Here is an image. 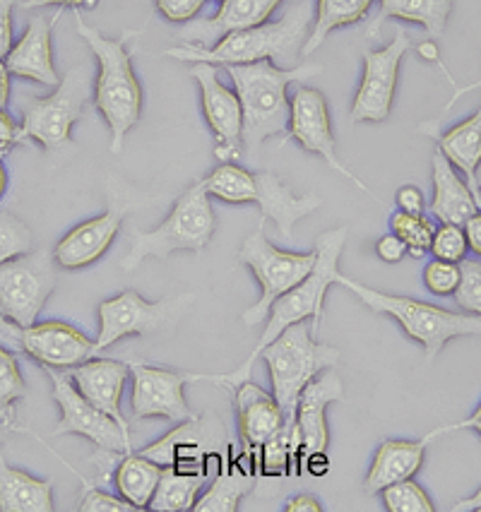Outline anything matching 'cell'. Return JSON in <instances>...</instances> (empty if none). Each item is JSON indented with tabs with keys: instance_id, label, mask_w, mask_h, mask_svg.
<instances>
[{
	"instance_id": "cell-17",
	"label": "cell",
	"mask_w": 481,
	"mask_h": 512,
	"mask_svg": "<svg viewBox=\"0 0 481 512\" xmlns=\"http://www.w3.org/2000/svg\"><path fill=\"white\" fill-rule=\"evenodd\" d=\"M344 400V385L335 366L320 371L306 385L296 409V433H299V464L301 472L316 455H325L330 443L328 407L332 402Z\"/></svg>"
},
{
	"instance_id": "cell-45",
	"label": "cell",
	"mask_w": 481,
	"mask_h": 512,
	"mask_svg": "<svg viewBox=\"0 0 481 512\" xmlns=\"http://www.w3.org/2000/svg\"><path fill=\"white\" fill-rule=\"evenodd\" d=\"M13 8H15V0H0V61H5L10 49L15 46Z\"/></svg>"
},
{
	"instance_id": "cell-38",
	"label": "cell",
	"mask_w": 481,
	"mask_h": 512,
	"mask_svg": "<svg viewBox=\"0 0 481 512\" xmlns=\"http://www.w3.org/2000/svg\"><path fill=\"white\" fill-rule=\"evenodd\" d=\"M380 498H383V505L388 512H433L436 505L429 493L421 488L417 481L405 479L395 481V484L385 486L380 491Z\"/></svg>"
},
{
	"instance_id": "cell-59",
	"label": "cell",
	"mask_w": 481,
	"mask_h": 512,
	"mask_svg": "<svg viewBox=\"0 0 481 512\" xmlns=\"http://www.w3.org/2000/svg\"><path fill=\"white\" fill-rule=\"evenodd\" d=\"M212 3H224V0H212Z\"/></svg>"
},
{
	"instance_id": "cell-46",
	"label": "cell",
	"mask_w": 481,
	"mask_h": 512,
	"mask_svg": "<svg viewBox=\"0 0 481 512\" xmlns=\"http://www.w3.org/2000/svg\"><path fill=\"white\" fill-rule=\"evenodd\" d=\"M20 142H25L22 138V128L15 123V118L10 116L8 111L0 109V159L5 157V154H10L15 145H20Z\"/></svg>"
},
{
	"instance_id": "cell-49",
	"label": "cell",
	"mask_w": 481,
	"mask_h": 512,
	"mask_svg": "<svg viewBox=\"0 0 481 512\" xmlns=\"http://www.w3.org/2000/svg\"><path fill=\"white\" fill-rule=\"evenodd\" d=\"M455 431H474V433H479V438H481V402H479V407L474 409L472 416H467V419L457 421V424H448V426L436 428V431H431L426 438L433 440V438L443 436V433H455Z\"/></svg>"
},
{
	"instance_id": "cell-26",
	"label": "cell",
	"mask_w": 481,
	"mask_h": 512,
	"mask_svg": "<svg viewBox=\"0 0 481 512\" xmlns=\"http://www.w3.org/2000/svg\"><path fill=\"white\" fill-rule=\"evenodd\" d=\"M426 445H429V438L421 440H383L380 448L373 455L371 467H368V474L364 479L366 493L383 491L385 486L395 484V481L414 479L417 472L424 464Z\"/></svg>"
},
{
	"instance_id": "cell-27",
	"label": "cell",
	"mask_w": 481,
	"mask_h": 512,
	"mask_svg": "<svg viewBox=\"0 0 481 512\" xmlns=\"http://www.w3.org/2000/svg\"><path fill=\"white\" fill-rule=\"evenodd\" d=\"M477 89H481V77L477 82ZM419 130L421 133H429L431 138L438 142V152H441L443 157L467 178V183L472 186L474 195H477L481 202L479 190L474 186V171H477V166L481 162V106L474 116L453 125V128L445 130V133H441L438 128H424V125H419Z\"/></svg>"
},
{
	"instance_id": "cell-33",
	"label": "cell",
	"mask_w": 481,
	"mask_h": 512,
	"mask_svg": "<svg viewBox=\"0 0 481 512\" xmlns=\"http://www.w3.org/2000/svg\"><path fill=\"white\" fill-rule=\"evenodd\" d=\"M373 3H376V0H316L313 29L308 32L301 58L313 56L335 29L352 27L364 22L368 10L373 8Z\"/></svg>"
},
{
	"instance_id": "cell-35",
	"label": "cell",
	"mask_w": 481,
	"mask_h": 512,
	"mask_svg": "<svg viewBox=\"0 0 481 512\" xmlns=\"http://www.w3.org/2000/svg\"><path fill=\"white\" fill-rule=\"evenodd\" d=\"M210 198H217L227 205H246L253 202L255 174L239 162H219L212 174L203 178Z\"/></svg>"
},
{
	"instance_id": "cell-40",
	"label": "cell",
	"mask_w": 481,
	"mask_h": 512,
	"mask_svg": "<svg viewBox=\"0 0 481 512\" xmlns=\"http://www.w3.org/2000/svg\"><path fill=\"white\" fill-rule=\"evenodd\" d=\"M467 236L460 224H441L433 234L431 250L433 258L448 260V263H462L467 255Z\"/></svg>"
},
{
	"instance_id": "cell-16",
	"label": "cell",
	"mask_w": 481,
	"mask_h": 512,
	"mask_svg": "<svg viewBox=\"0 0 481 512\" xmlns=\"http://www.w3.org/2000/svg\"><path fill=\"white\" fill-rule=\"evenodd\" d=\"M190 77L198 82L203 116L215 135V157L219 162H239L243 157V111L236 89L219 80L217 65L195 63Z\"/></svg>"
},
{
	"instance_id": "cell-21",
	"label": "cell",
	"mask_w": 481,
	"mask_h": 512,
	"mask_svg": "<svg viewBox=\"0 0 481 512\" xmlns=\"http://www.w3.org/2000/svg\"><path fill=\"white\" fill-rule=\"evenodd\" d=\"M282 3L287 0H224L219 3V10L207 20H193L183 25L178 32V39L190 46H203L210 49L219 39H224L231 32L251 29L270 22V17Z\"/></svg>"
},
{
	"instance_id": "cell-5",
	"label": "cell",
	"mask_w": 481,
	"mask_h": 512,
	"mask_svg": "<svg viewBox=\"0 0 481 512\" xmlns=\"http://www.w3.org/2000/svg\"><path fill=\"white\" fill-rule=\"evenodd\" d=\"M344 289L356 294L366 308L373 313L388 315L402 327L407 337L419 342L426 351V359H436L450 339L481 335V318L467 311H448V308L433 306V303L409 299V296L385 294V291L371 289L356 279L342 275L337 279Z\"/></svg>"
},
{
	"instance_id": "cell-24",
	"label": "cell",
	"mask_w": 481,
	"mask_h": 512,
	"mask_svg": "<svg viewBox=\"0 0 481 512\" xmlns=\"http://www.w3.org/2000/svg\"><path fill=\"white\" fill-rule=\"evenodd\" d=\"M253 202L260 207V219L275 222L277 231L284 238H292L294 224L306 219L323 205V198L316 193L296 195L282 178H277L270 171L255 174V195Z\"/></svg>"
},
{
	"instance_id": "cell-28",
	"label": "cell",
	"mask_w": 481,
	"mask_h": 512,
	"mask_svg": "<svg viewBox=\"0 0 481 512\" xmlns=\"http://www.w3.org/2000/svg\"><path fill=\"white\" fill-rule=\"evenodd\" d=\"M53 484L22 472L0 455V512H51Z\"/></svg>"
},
{
	"instance_id": "cell-55",
	"label": "cell",
	"mask_w": 481,
	"mask_h": 512,
	"mask_svg": "<svg viewBox=\"0 0 481 512\" xmlns=\"http://www.w3.org/2000/svg\"><path fill=\"white\" fill-rule=\"evenodd\" d=\"M20 332L15 325H8L5 320H0V342L10 344V347H20Z\"/></svg>"
},
{
	"instance_id": "cell-8",
	"label": "cell",
	"mask_w": 481,
	"mask_h": 512,
	"mask_svg": "<svg viewBox=\"0 0 481 512\" xmlns=\"http://www.w3.org/2000/svg\"><path fill=\"white\" fill-rule=\"evenodd\" d=\"M239 260L251 267L253 277L260 284V299L251 308L241 313V323L246 327H258L265 323L272 303L287 294L296 284H301L311 275L318 263V250L308 253H292V250L277 248L265 234V219H260L258 229L248 234L239 250Z\"/></svg>"
},
{
	"instance_id": "cell-23",
	"label": "cell",
	"mask_w": 481,
	"mask_h": 512,
	"mask_svg": "<svg viewBox=\"0 0 481 512\" xmlns=\"http://www.w3.org/2000/svg\"><path fill=\"white\" fill-rule=\"evenodd\" d=\"M70 378H73L75 388L80 390V395L87 402H92L94 407L102 409L104 414H109L123 431L130 433V424L123 416L121 409V397L126 390V383L130 378V366L128 361H116V359H92L80 363V366L70 368Z\"/></svg>"
},
{
	"instance_id": "cell-9",
	"label": "cell",
	"mask_w": 481,
	"mask_h": 512,
	"mask_svg": "<svg viewBox=\"0 0 481 512\" xmlns=\"http://www.w3.org/2000/svg\"><path fill=\"white\" fill-rule=\"evenodd\" d=\"M94 92L87 68H73L61 77L53 94L29 99L22 116V138L34 140L44 152H63L73 147V125L80 121Z\"/></svg>"
},
{
	"instance_id": "cell-12",
	"label": "cell",
	"mask_w": 481,
	"mask_h": 512,
	"mask_svg": "<svg viewBox=\"0 0 481 512\" xmlns=\"http://www.w3.org/2000/svg\"><path fill=\"white\" fill-rule=\"evenodd\" d=\"M296 142L299 147H304L306 152L318 154L320 159H325V164L330 166L332 171H337L342 178H347L349 183H354L361 193L376 195L371 193V188L361 181L359 176L352 174L340 162L337 157V142L335 135H332V121H330V109H328V99L325 94L316 87H296L292 94V113H289V125H287V135H284V142Z\"/></svg>"
},
{
	"instance_id": "cell-22",
	"label": "cell",
	"mask_w": 481,
	"mask_h": 512,
	"mask_svg": "<svg viewBox=\"0 0 481 512\" xmlns=\"http://www.w3.org/2000/svg\"><path fill=\"white\" fill-rule=\"evenodd\" d=\"M61 13L63 8L56 10L51 17L39 15L29 22L25 34L15 41L8 58H5V68L10 70V75L37 82V85L44 87H58L61 77H58L56 63H53L51 37Z\"/></svg>"
},
{
	"instance_id": "cell-29",
	"label": "cell",
	"mask_w": 481,
	"mask_h": 512,
	"mask_svg": "<svg viewBox=\"0 0 481 512\" xmlns=\"http://www.w3.org/2000/svg\"><path fill=\"white\" fill-rule=\"evenodd\" d=\"M378 5V15L368 25V37H378L383 22L402 20L424 27L431 39H438L443 37L453 13V0H378Z\"/></svg>"
},
{
	"instance_id": "cell-3",
	"label": "cell",
	"mask_w": 481,
	"mask_h": 512,
	"mask_svg": "<svg viewBox=\"0 0 481 512\" xmlns=\"http://www.w3.org/2000/svg\"><path fill=\"white\" fill-rule=\"evenodd\" d=\"M73 17L77 34L97 58L92 99L111 130V152L118 154L142 116V87L133 70V51L128 49V41L138 34L126 32L123 37L109 39L97 27L87 25L80 10H73Z\"/></svg>"
},
{
	"instance_id": "cell-32",
	"label": "cell",
	"mask_w": 481,
	"mask_h": 512,
	"mask_svg": "<svg viewBox=\"0 0 481 512\" xmlns=\"http://www.w3.org/2000/svg\"><path fill=\"white\" fill-rule=\"evenodd\" d=\"M207 484L203 467H164L150 510L157 512H183L193 510L200 491Z\"/></svg>"
},
{
	"instance_id": "cell-47",
	"label": "cell",
	"mask_w": 481,
	"mask_h": 512,
	"mask_svg": "<svg viewBox=\"0 0 481 512\" xmlns=\"http://www.w3.org/2000/svg\"><path fill=\"white\" fill-rule=\"evenodd\" d=\"M376 255L380 260H383V263L395 265V263H400V260L407 255V246L402 243L400 236L390 231V234H383L376 241Z\"/></svg>"
},
{
	"instance_id": "cell-41",
	"label": "cell",
	"mask_w": 481,
	"mask_h": 512,
	"mask_svg": "<svg viewBox=\"0 0 481 512\" xmlns=\"http://www.w3.org/2000/svg\"><path fill=\"white\" fill-rule=\"evenodd\" d=\"M460 272V287L453 294L457 306L481 318V263L479 260H462Z\"/></svg>"
},
{
	"instance_id": "cell-44",
	"label": "cell",
	"mask_w": 481,
	"mask_h": 512,
	"mask_svg": "<svg viewBox=\"0 0 481 512\" xmlns=\"http://www.w3.org/2000/svg\"><path fill=\"white\" fill-rule=\"evenodd\" d=\"M154 3H157V10L164 15V20L174 22V25H188L198 17L207 0H154Z\"/></svg>"
},
{
	"instance_id": "cell-19",
	"label": "cell",
	"mask_w": 481,
	"mask_h": 512,
	"mask_svg": "<svg viewBox=\"0 0 481 512\" xmlns=\"http://www.w3.org/2000/svg\"><path fill=\"white\" fill-rule=\"evenodd\" d=\"M20 349L32 356L41 368L70 371L97 354V344L82 335L75 325L63 320H44L20 332Z\"/></svg>"
},
{
	"instance_id": "cell-4",
	"label": "cell",
	"mask_w": 481,
	"mask_h": 512,
	"mask_svg": "<svg viewBox=\"0 0 481 512\" xmlns=\"http://www.w3.org/2000/svg\"><path fill=\"white\" fill-rule=\"evenodd\" d=\"M311 22V0H296L282 15V20L231 32L210 49L183 44L166 49L164 56L186 63L222 65V68L258 61H272L279 68H296L294 63H299L301 51H304Z\"/></svg>"
},
{
	"instance_id": "cell-30",
	"label": "cell",
	"mask_w": 481,
	"mask_h": 512,
	"mask_svg": "<svg viewBox=\"0 0 481 512\" xmlns=\"http://www.w3.org/2000/svg\"><path fill=\"white\" fill-rule=\"evenodd\" d=\"M205 431L203 421L198 416L186 419L178 424L171 433H166L164 438H159L157 443L147 445V448L138 450L140 455H145L147 460L162 464V467H203L205 457Z\"/></svg>"
},
{
	"instance_id": "cell-25",
	"label": "cell",
	"mask_w": 481,
	"mask_h": 512,
	"mask_svg": "<svg viewBox=\"0 0 481 512\" xmlns=\"http://www.w3.org/2000/svg\"><path fill=\"white\" fill-rule=\"evenodd\" d=\"M433 198L429 210L441 224H465L474 212H479L481 202L474 195L467 178H462L441 152H433Z\"/></svg>"
},
{
	"instance_id": "cell-43",
	"label": "cell",
	"mask_w": 481,
	"mask_h": 512,
	"mask_svg": "<svg viewBox=\"0 0 481 512\" xmlns=\"http://www.w3.org/2000/svg\"><path fill=\"white\" fill-rule=\"evenodd\" d=\"M80 512H133L138 510L133 503H128L126 498L114 496V493L102 491L97 486H87L85 493L80 496V505H77Z\"/></svg>"
},
{
	"instance_id": "cell-11",
	"label": "cell",
	"mask_w": 481,
	"mask_h": 512,
	"mask_svg": "<svg viewBox=\"0 0 481 512\" xmlns=\"http://www.w3.org/2000/svg\"><path fill=\"white\" fill-rule=\"evenodd\" d=\"M44 371L53 385V400L61 409V419L53 428V436H82L97 450L133 452L130 433L123 431L109 414L87 402L75 388L68 371H56V368H44Z\"/></svg>"
},
{
	"instance_id": "cell-34",
	"label": "cell",
	"mask_w": 481,
	"mask_h": 512,
	"mask_svg": "<svg viewBox=\"0 0 481 512\" xmlns=\"http://www.w3.org/2000/svg\"><path fill=\"white\" fill-rule=\"evenodd\" d=\"M253 472L248 469L246 462H241V457L236 462H231L229 467H224L222 472L215 476L210 488L198 498L195 503V512H236L239 510L241 498L246 496L253 488Z\"/></svg>"
},
{
	"instance_id": "cell-53",
	"label": "cell",
	"mask_w": 481,
	"mask_h": 512,
	"mask_svg": "<svg viewBox=\"0 0 481 512\" xmlns=\"http://www.w3.org/2000/svg\"><path fill=\"white\" fill-rule=\"evenodd\" d=\"M450 510H453V512H481V488L477 493H472L469 498L457 500V503Z\"/></svg>"
},
{
	"instance_id": "cell-1",
	"label": "cell",
	"mask_w": 481,
	"mask_h": 512,
	"mask_svg": "<svg viewBox=\"0 0 481 512\" xmlns=\"http://www.w3.org/2000/svg\"><path fill=\"white\" fill-rule=\"evenodd\" d=\"M347 226H340V229L323 231L316 241L318 250V263L311 270L304 282L296 284L294 289H289L287 294H282L279 299L272 303L270 313L265 318L263 335H260L255 349L248 354V359L241 363L236 371L222 373V375H210V373H190V383H215L224 385V388L234 392L241 383L251 380L253 363L260 359V351H263L267 344H272L275 339L282 335L287 327H292L301 320H311L313 330H318L320 318H323V306H325V294L332 284H337L340 279V255L344 243H347Z\"/></svg>"
},
{
	"instance_id": "cell-6",
	"label": "cell",
	"mask_w": 481,
	"mask_h": 512,
	"mask_svg": "<svg viewBox=\"0 0 481 512\" xmlns=\"http://www.w3.org/2000/svg\"><path fill=\"white\" fill-rule=\"evenodd\" d=\"M215 226L217 219L205 181H195L178 195L169 217L157 229L135 231L130 250L121 260V270L133 272L142 260H166L178 250L203 253L215 236Z\"/></svg>"
},
{
	"instance_id": "cell-50",
	"label": "cell",
	"mask_w": 481,
	"mask_h": 512,
	"mask_svg": "<svg viewBox=\"0 0 481 512\" xmlns=\"http://www.w3.org/2000/svg\"><path fill=\"white\" fill-rule=\"evenodd\" d=\"M99 0H25L22 3V8L25 10H37V8H49V5H61V8H73V10H80V8H97Z\"/></svg>"
},
{
	"instance_id": "cell-20",
	"label": "cell",
	"mask_w": 481,
	"mask_h": 512,
	"mask_svg": "<svg viewBox=\"0 0 481 512\" xmlns=\"http://www.w3.org/2000/svg\"><path fill=\"white\" fill-rule=\"evenodd\" d=\"M236 402V424H239L241 436V462L253 467L258 472V452L272 436L282 431L287 419H284L282 407L275 400L272 392H267L255 385L253 380H246L234 390Z\"/></svg>"
},
{
	"instance_id": "cell-51",
	"label": "cell",
	"mask_w": 481,
	"mask_h": 512,
	"mask_svg": "<svg viewBox=\"0 0 481 512\" xmlns=\"http://www.w3.org/2000/svg\"><path fill=\"white\" fill-rule=\"evenodd\" d=\"M462 229H465L469 250H472L474 255H479V258H481V210L474 212L472 217H469L467 222L462 224Z\"/></svg>"
},
{
	"instance_id": "cell-58",
	"label": "cell",
	"mask_w": 481,
	"mask_h": 512,
	"mask_svg": "<svg viewBox=\"0 0 481 512\" xmlns=\"http://www.w3.org/2000/svg\"><path fill=\"white\" fill-rule=\"evenodd\" d=\"M10 431H13V428H8V426L0 424V443H5V438H8Z\"/></svg>"
},
{
	"instance_id": "cell-13",
	"label": "cell",
	"mask_w": 481,
	"mask_h": 512,
	"mask_svg": "<svg viewBox=\"0 0 481 512\" xmlns=\"http://www.w3.org/2000/svg\"><path fill=\"white\" fill-rule=\"evenodd\" d=\"M412 49V41L405 29H395V39L383 49L364 51V75L354 94L352 121L354 123H383L393 111L397 92V77L405 53Z\"/></svg>"
},
{
	"instance_id": "cell-7",
	"label": "cell",
	"mask_w": 481,
	"mask_h": 512,
	"mask_svg": "<svg viewBox=\"0 0 481 512\" xmlns=\"http://www.w3.org/2000/svg\"><path fill=\"white\" fill-rule=\"evenodd\" d=\"M311 320H301L260 351L270 373L272 395L282 407L287 426L296 424L299 397L320 371L340 361V351L330 344H318Z\"/></svg>"
},
{
	"instance_id": "cell-18",
	"label": "cell",
	"mask_w": 481,
	"mask_h": 512,
	"mask_svg": "<svg viewBox=\"0 0 481 512\" xmlns=\"http://www.w3.org/2000/svg\"><path fill=\"white\" fill-rule=\"evenodd\" d=\"M130 207H133L130 202H116L114 198L104 214L73 226L51 250L56 265L61 270L75 272L99 263L106 255V250L111 248V243L116 241Z\"/></svg>"
},
{
	"instance_id": "cell-52",
	"label": "cell",
	"mask_w": 481,
	"mask_h": 512,
	"mask_svg": "<svg viewBox=\"0 0 481 512\" xmlns=\"http://www.w3.org/2000/svg\"><path fill=\"white\" fill-rule=\"evenodd\" d=\"M323 505L316 496H308V493H299V496L289 498L284 505V512H320Z\"/></svg>"
},
{
	"instance_id": "cell-10",
	"label": "cell",
	"mask_w": 481,
	"mask_h": 512,
	"mask_svg": "<svg viewBox=\"0 0 481 512\" xmlns=\"http://www.w3.org/2000/svg\"><path fill=\"white\" fill-rule=\"evenodd\" d=\"M56 260L49 250H29L0 265V320L17 330L37 323L56 289Z\"/></svg>"
},
{
	"instance_id": "cell-56",
	"label": "cell",
	"mask_w": 481,
	"mask_h": 512,
	"mask_svg": "<svg viewBox=\"0 0 481 512\" xmlns=\"http://www.w3.org/2000/svg\"><path fill=\"white\" fill-rule=\"evenodd\" d=\"M8 169H5V164H3V159H0V198H3L5 195V190H8Z\"/></svg>"
},
{
	"instance_id": "cell-48",
	"label": "cell",
	"mask_w": 481,
	"mask_h": 512,
	"mask_svg": "<svg viewBox=\"0 0 481 512\" xmlns=\"http://www.w3.org/2000/svg\"><path fill=\"white\" fill-rule=\"evenodd\" d=\"M397 210L409 212V214H424L426 210V198L417 186H402L397 190Z\"/></svg>"
},
{
	"instance_id": "cell-57",
	"label": "cell",
	"mask_w": 481,
	"mask_h": 512,
	"mask_svg": "<svg viewBox=\"0 0 481 512\" xmlns=\"http://www.w3.org/2000/svg\"><path fill=\"white\" fill-rule=\"evenodd\" d=\"M474 186H477L479 195H481V162H479V166H477V171H474Z\"/></svg>"
},
{
	"instance_id": "cell-15",
	"label": "cell",
	"mask_w": 481,
	"mask_h": 512,
	"mask_svg": "<svg viewBox=\"0 0 481 512\" xmlns=\"http://www.w3.org/2000/svg\"><path fill=\"white\" fill-rule=\"evenodd\" d=\"M130 375H133V390H130V412L133 421L142 419H166L181 424L193 419L186 385L190 373L174 371V368H159L142 361H128Z\"/></svg>"
},
{
	"instance_id": "cell-2",
	"label": "cell",
	"mask_w": 481,
	"mask_h": 512,
	"mask_svg": "<svg viewBox=\"0 0 481 512\" xmlns=\"http://www.w3.org/2000/svg\"><path fill=\"white\" fill-rule=\"evenodd\" d=\"M239 94L243 111V152L255 159V152L272 135L287 133L292 94L289 85L306 82L323 73L320 63H301L296 68H279L272 61L224 65Z\"/></svg>"
},
{
	"instance_id": "cell-36",
	"label": "cell",
	"mask_w": 481,
	"mask_h": 512,
	"mask_svg": "<svg viewBox=\"0 0 481 512\" xmlns=\"http://www.w3.org/2000/svg\"><path fill=\"white\" fill-rule=\"evenodd\" d=\"M25 395L27 383L22 378L17 356L10 349H5V344H0V424L13 428L17 433H29L32 436V431L17 426L15 404Z\"/></svg>"
},
{
	"instance_id": "cell-31",
	"label": "cell",
	"mask_w": 481,
	"mask_h": 512,
	"mask_svg": "<svg viewBox=\"0 0 481 512\" xmlns=\"http://www.w3.org/2000/svg\"><path fill=\"white\" fill-rule=\"evenodd\" d=\"M162 474V464L147 460L140 452H123V455H118L114 486L118 496L126 498L128 503H133L138 510H145L150 508Z\"/></svg>"
},
{
	"instance_id": "cell-37",
	"label": "cell",
	"mask_w": 481,
	"mask_h": 512,
	"mask_svg": "<svg viewBox=\"0 0 481 512\" xmlns=\"http://www.w3.org/2000/svg\"><path fill=\"white\" fill-rule=\"evenodd\" d=\"M390 231L402 238V243L407 246V255L419 260L431 250L436 226H433V222L426 214H409L397 210L390 214Z\"/></svg>"
},
{
	"instance_id": "cell-42",
	"label": "cell",
	"mask_w": 481,
	"mask_h": 512,
	"mask_svg": "<svg viewBox=\"0 0 481 512\" xmlns=\"http://www.w3.org/2000/svg\"><path fill=\"white\" fill-rule=\"evenodd\" d=\"M460 263H448V260L433 258L424 267V287L436 296H453L460 287Z\"/></svg>"
},
{
	"instance_id": "cell-39",
	"label": "cell",
	"mask_w": 481,
	"mask_h": 512,
	"mask_svg": "<svg viewBox=\"0 0 481 512\" xmlns=\"http://www.w3.org/2000/svg\"><path fill=\"white\" fill-rule=\"evenodd\" d=\"M34 248L32 229L13 212H0V265Z\"/></svg>"
},
{
	"instance_id": "cell-14",
	"label": "cell",
	"mask_w": 481,
	"mask_h": 512,
	"mask_svg": "<svg viewBox=\"0 0 481 512\" xmlns=\"http://www.w3.org/2000/svg\"><path fill=\"white\" fill-rule=\"evenodd\" d=\"M178 306H183L181 296L166 301H147L133 289H126L118 296L102 301L97 308L99 335L94 339L97 354L114 347L116 342L126 337L154 335L169 323Z\"/></svg>"
},
{
	"instance_id": "cell-54",
	"label": "cell",
	"mask_w": 481,
	"mask_h": 512,
	"mask_svg": "<svg viewBox=\"0 0 481 512\" xmlns=\"http://www.w3.org/2000/svg\"><path fill=\"white\" fill-rule=\"evenodd\" d=\"M10 70L5 68V61H0V109H5L10 101Z\"/></svg>"
}]
</instances>
